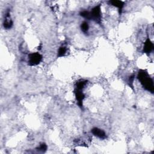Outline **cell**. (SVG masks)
<instances>
[{"instance_id":"cell-7","label":"cell","mask_w":154,"mask_h":154,"mask_svg":"<svg viewBox=\"0 0 154 154\" xmlns=\"http://www.w3.org/2000/svg\"><path fill=\"white\" fill-rule=\"evenodd\" d=\"M153 48H154V46H153V43L151 42L149 37H147L145 43H144L143 52L145 54H149L153 50Z\"/></svg>"},{"instance_id":"cell-13","label":"cell","mask_w":154,"mask_h":154,"mask_svg":"<svg viewBox=\"0 0 154 154\" xmlns=\"http://www.w3.org/2000/svg\"><path fill=\"white\" fill-rule=\"evenodd\" d=\"M79 14L82 17H84L86 19L90 20V11H87V10H83V11L80 12Z\"/></svg>"},{"instance_id":"cell-1","label":"cell","mask_w":154,"mask_h":154,"mask_svg":"<svg viewBox=\"0 0 154 154\" xmlns=\"http://www.w3.org/2000/svg\"><path fill=\"white\" fill-rule=\"evenodd\" d=\"M137 78L140 82L143 87L145 90L151 92L152 93H153V91H154L153 81L149 76L147 70L144 69H140L138 72Z\"/></svg>"},{"instance_id":"cell-8","label":"cell","mask_w":154,"mask_h":154,"mask_svg":"<svg viewBox=\"0 0 154 154\" xmlns=\"http://www.w3.org/2000/svg\"><path fill=\"white\" fill-rule=\"evenodd\" d=\"M91 133L93 134V135H94V136L100 138V139H105L106 138V133L104 131H103L101 129H99L98 128H93L91 129Z\"/></svg>"},{"instance_id":"cell-3","label":"cell","mask_w":154,"mask_h":154,"mask_svg":"<svg viewBox=\"0 0 154 154\" xmlns=\"http://www.w3.org/2000/svg\"><path fill=\"white\" fill-rule=\"evenodd\" d=\"M43 58L42 55L38 52H33L28 55V64L30 66H34L39 64Z\"/></svg>"},{"instance_id":"cell-2","label":"cell","mask_w":154,"mask_h":154,"mask_svg":"<svg viewBox=\"0 0 154 154\" xmlns=\"http://www.w3.org/2000/svg\"><path fill=\"white\" fill-rule=\"evenodd\" d=\"M100 6V4H98L94 7L90 11V20H92L99 25L102 23V12Z\"/></svg>"},{"instance_id":"cell-14","label":"cell","mask_w":154,"mask_h":154,"mask_svg":"<svg viewBox=\"0 0 154 154\" xmlns=\"http://www.w3.org/2000/svg\"><path fill=\"white\" fill-rule=\"evenodd\" d=\"M134 78H135V75L133 74L129 76V79H128L129 85V87H131V88L133 90H134Z\"/></svg>"},{"instance_id":"cell-5","label":"cell","mask_w":154,"mask_h":154,"mask_svg":"<svg viewBox=\"0 0 154 154\" xmlns=\"http://www.w3.org/2000/svg\"><path fill=\"white\" fill-rule=\"evenodd\" d=\"M108 2L109 5L114 6L118 8L119 14L120 17V16L122 13L123 8L125 5V2L122 1H119V0H112V1H109Z\"/></svg>"},{"instance_id":"cell-12","label":"cell","mask_w":154,"mask_h":154,"mask_svg":"<svg viewBox=\"0 0 154 154\" xmlns=\"http://www.w3.org/2000/svg\"><path fill=\"white\" fill-rule=\"evenodd\" d=\"M47 148H48L47 145H46L45 143H41V144L39 145L38 147H37L36 148V149H37V150L39 151V152H45L46 151V150H47Z\"/></svg>"},{"instance_id":"cell-9","label":"cell","mask_w":154,"mask_h":154,"mask_svg":"<svg viewBox=\"0 0 154 154\" xmlns=\"http://www.w3.org/2000/svg\"><path fill=\"white\" fill-rule=\"evenodd\" d=\"M88 81L84 79H80L75 84V89L79 90H82L85 86L87 85Z\"/></svg>"},{"instance_id":"cell-11","label":"cell","mask_w":154,"mask_h":154,"mask_svg":"<svg viewBox=\"0 0 154 154\" xmlns=\"http://www.w3.org/2000/svg\"><path fill=\"white\" fill-rule=\"evenodd\" d=\"M80 27H81V31H82L85 34H88V29H89V25H88V23H87V22L84 21L82 23H81Z\"/></svg>"},{"instance_id":"cell-4","label":"cell","mask_w":154,"mask_h":154,"mask_svg":"<svg viewBox=\"0 0 154 154\" xmlns=\"http://www.w3.org/2000/svg\"><path fill=\"white\" fill-rule=\"evenodd\" d=\"M74 93L75 95L76 99L77 100L78 105L81 108H82V107H83L82 102H83L84 99H85V94L83 93L82 90H76V89L74 90Z\"/></svg>"},{"instance_id":"cell-6","label":"cell","mask_w":154,"mask_h":154,"mask_svg":"<svg viewBox=\"0 0 154 154\" xmlns=\"http://www.w3.org/2000/svg\"><path fill=\"white\" fill-rule=\"evenodd\" d=\"M10 10H7L5 13V17H4V23H3V26L4 27L5 29H10L12 26H13V20H11V18L10 17Z\"/></svg>"},{"instance_id":"cell-10","label":"cell","mask_w":154,"mask_h":154,"mask_svg":"<svg viewBox=\"0 0 154 154\" xmlns=\"http://www.w3.org/2000/svg\"><path fill=\"white\" fill-rule=\"evenodd\" d=\"M67 51V49L66 46H60L58 51L57 57H62L65 56L66 54Z\"/></svg>"}]
</instances>
